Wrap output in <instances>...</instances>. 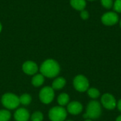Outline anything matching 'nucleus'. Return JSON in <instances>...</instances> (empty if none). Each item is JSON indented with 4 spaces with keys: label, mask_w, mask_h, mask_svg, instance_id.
Here are the masks:
<instances>
[{
    "label": "nucleus",
    "mask_w": 121,
    "mask_h": 121,
    "mask_svg": "<svg viewBox=\"0 0 121 121\" xmlns=\"http://www.w3.org/2000/svg\"><path fill=\"white\" fill-rule=\"evenodd\" d=\"M40 70L44 77L53 78L59 74L60 72V67L57 61L52 59H48L43 62Z\"/></svg>",
    "instance_id": "f257e3e1"
},
{
    "label": "nucleus",
    "mask_w": 121,
    "mask_h": 121,
    "mask_svg": "<svg viewBox=\"0 0 121 121\" xmlns=\"http://www.w3.org/2000/svg\"><path fill=\"white\" fill-rule=\"evenodd\" d=\"M102 113L101 106L96 101H91L89 103L86 107V113L84 114V118L86 119H97Z\"/></svg>",
    "instance_id": "f03ea898"
},
{
    "label": "nucleus",
    "mask_w": 121,
    "mask_h": 121,
    "mask_svg": "<svg viewBox=\"0 0 121 121\" xmlns=\"http://www.w3.org/2000/svg\"><path fill=\"white\" fill-rule=\"evenodd\" d=\"M1 104L7 109H15L20 104L19 97L12 93H6L1 97Z\"/></svg>",
    "instance_id": "7ed1b4c3"
},
{
    "label": "nucleus",
    "mask_w": 121,
    "mask_h": 121,
    "mask_svg": "<svg viewBox=\"0 0 121 121\" xmlns=\"http://www.w3.org/2000/svg\"><path fill=\"white\" fill-rule=\"evenodd\" d=\"M67 115V111L61 106L52 108L48 113L49 118L51 121H65Z\"/></svg>",
    "instance_id": "20e7f679"
},
{
    "label": "nucleus",
    "mask_w": 121,
    "mask_h": 121,
    "mask_svg": "<svg viewBox=\"0 0 121 121\" xmlns=\"http://www.w3.org/2000/svg\"><path fill=\"white\" fill-rule=\"evenodd\" d=\"M73 85L77 91L79 92H84L89 89V82L85 76L79 74L74 77L73 80Z\"/></svg>",
    "instance_id": "39448f33"
},
{
    "label": "nucleus",
    "mask_w": 121,
    "mask_h": 121,
    "mask_svg": "<svg viewBox=\"0 0 121 121\" xmlns=\"http://www.w3.org/2000/svg\"><path fill=\"white\" fill-rule=\"evenodd\" d=\"M55 97V92L54 89L51 86H45L43 87L39 94V98L40 101L45 104H48L51 103Z\"/></svg>",
    "instance_id": "423d86ee"
},
{
    "label": "nucleus",
    "mask_w": 121,
    "mask_h": 121,
    "mask_svg": "<svg viewBox=\"0 0 121 121\" xmlns=\"http://www.w3.org/2000/svg\"><path fill=\"white\" fill-rule=\"evenodd\" d=\"M102 106L108 110H113L116 107V101L114 96L110 94H105L101 99Z\"/></svg>",
    "instance_id": "0eeeda50"
},
{
    "label": "nucleus",
    "mask_w": 121,
    "mask_h": 121,
    "mask_svg": "<svg viewBox=\"0 0 121 121\" xmlns=\"http://www.w3.org/2000/svg\"><path fill=\"white\" fill-rule=\"evenodd\" d=\"M101 21L104 25L113 26L118 21V16L115 12H107L102 16Z\"/></svg>",
    "instance_id": "6e6552de"
},
{
    "label": "nucleus",
    "mask_w": 121,
    "mask_h": 121,
    "mask_svg": "<svg viewBox=\"0 0 121 121\" xmlns=\"http://www.w3.org/2000/svg\"><path fill=\"white\" fill-rule=\"evenodd\" d=\"M22 69H23V71L26 74L33 75L38 72V67L37 64L33 61H26V62L23 63Z\"/></svg>",
    "instance_id": "1a4fd4ad"
},
{
    "label": "nucleus",
    "mask_w": 121,
    "mask_h": 121,
    "mask_svg": "<svg viewBox=\"0 0 121 121\" xmlns=\"http://www.w3.org/2000/svg\"><path fill=\"white\" fill-rule=\"evenodd\" d=\"M83 110V106L78 101H72L67 105V111L72 115H78Z\"/></svg>",
    "instance_id": "9d476101"
},
{
    "label": "nucleus",
    "mask_w": 121,
    "mask_h": 121,
    "mask_svg": "<svg viewBox=\"0 0 121 121\" xmlns=\"http://www.w3.org/2000/svg\"><path fill=\"white\" fill-rule=\"evenodd\" d=\"M29 118V112L24 108L17 109L14 113V118L16 121H28Z\"/></svg>",
    "instance_id": "9b49d317"
},
{
    "label": "nucleus",
    "mask_w": 121,
    "mask_h": 121,
    "mask_svg": "<svg viewBox=\"0 0 121 121\" xmlns=\"http://www.w3.org/2000/svg\"><path fill=\"white\" fill-rule=\"evenodd\" d=\"M71 6L77 11H83L86 7V3L85 0H70Z\"/></svg>",
    "instance_id": "f8f14e48"
},
{
    "label": "nucleus",
    "mask_w": 121,
    "mask_h": 121,
    "mask_svg": "<svg viewBox=\"0 0 121 121\" xmlns=\"http://www.w3.org/2000/svg\"><path fill=\"white\" fill-rule=\"evenodd\" d=\"M66 84V80L63 77H57L55 79L52 84V88L55 90L62 89Z\"/></svg>",
    "instance_id": "ddd939ff"
},
{
    "label": "nucleus",
    "mask_w": 121,
    "mask_h": 121,
    "mask_svg": "<svg viewBox=\"0 0 121 121\" xmlns=\"http://www.w3.org/2000/svg\"><path fill=\"white\" fill-rule=\"evenodd\" d=\"M44 80L45 77L42 74H36L32 78V84L35 87L40 86L44 83Z\"/></svg>",
    "instance_id": "4468645a"
},
{
    "label": "nucleus",
    "mask_w": 121,
    "mask_h": 121,
    "mask_svg": "<svg viewBox=\"0 0 121 121\" xmlns=\"http://www.w3.org/2000/svg\"><path fill=\"white\" fill-rule=\"evenodd\" d=\"M69 96L67 94L65 93H62L60 94L57 98V102L61 106L67 105L69 104Z\"/></svg>",
    "instance_id": "2eb2a0df"
},
{
    "label": "nucleus",
    "mask_w": 121,
    "mask_h": 121,
    "mask_svg": "<svg viewBox=\"0 0 121 121\" xmlns=\"http://www.w3.org/2000/svg\"><path fill=\"white\" fill-rule=\"evenodd\" d=\"M19 101H20V104H21L24 106H28L30 104V102L32 101V98L29 94H24L19 97Z\"/></svg>",
    "instance_id": "dca6fc26"
},
{
    "label": "nucleus",
    "mask_w": 121,
    "mask_h": 121,
    "mask_svg": "<svg viewBox=\"0 0 121 121\" xmlns=\"http://www.w3.org/2000/svg\"><path fill=\"white\" fill-rule=\"evenodd\" d=\"M11 118V113L7 110H0V121H9Z\"/></svg>",
    "instance_id": "f3484780"
},
{
    "label": "nucleus",
    "mask_w": 121,
    "mask_h": 121,
    "mask_svg": "<svg viewBox=\"0 0 121 121\" xmlns=\"http://www.w3.org/2000/svg\"><path fill=\"white\" fill-rule=\"evenodd\" d=\"M87 94L92 99H97L100 96V91L96 88H90L87 90Z\"/></svg>",
    "instance_id": "a211bd4d"
},
{
    "label": "nucleus",
    "mask_w": 121,
    "mask_h": 121,
    "mask_svg": "<svg viewBox=\"0 0 121 121\" xmlns=\"http://www.w3.org/2000/svg\"><path fill=\"white\" fill-rule=\"evenodd\" d=\"M43 114L40 111L33 113L31 116V121H43Z\"/></svg>",
    "instance_id": "6ab92c4d"
},
{
    "label": "nucleus",
    "mask_w": 121,
    "mask_h": 121,
    "mask_svg": "<svg viewBox=\"0 0 121 121\" xmlns=\"http://www.w3.org/2000/svg\"><path fill=\"white\" fill-rule=\"evenodd\" d=\"M101 4L106 9H111L113 6V0H101Z\"/></svg>",
    "instance_id": "aec40b11"
},
{
    "label": "nucleus",
    "mask_w": 121,
    "mask_h": 121,
    "mask_svg": "<svg viewBox=\"0 0 121 121\" xmlns=\"http://www.w3.org/2000/svg\"><path fill=\"white\" fill-rule=\"evenodd\" d=\"M113 6L115 11L121 13V0H116Z\"/></svg>",
    "instance_id": "412c9836"
},
{
    "label": "nucleus",
    "mask_w": 121,
    "mask_h": 121,
    "mask_svg": "<svg viewBox=\"0 0 121 121\" xmlns=\"http://www.w3.org/2000/svg\"><path fill=\"white\" fill-rule=\"evenodd\" d=\"M80 16H81V18L84 20H86L89 17V13H88V11H85V10H83L81 11V13H80Z\"/></svg>",
    "instance_id": "4be33fe9"
},
{
    "label": "nucleus",
    "mask_w": 121,
    "mask_h": 121,
    "mask_svg": "<svg viewBox=\"0 0 121 121\" xmlns=\"http://www.w3.org/2000/svg\"><path fill=\"white\" fill-rule=\"evenodd\" d=\"M117 107H118V109L119 110V111L121 112V99H120L117 104Z\"/></svg>",
    "instance_id": "5701e85b"
},
{
    "label": "nucleus",
    "mask_w": 121,
    "mask_h": 121,
    "mask_svg": "<svg viewBox=\"0 0 121 121\" xmlns=\"http://www.w3.org/2000/svg\"><path fill=\"white\" fill-rule=\"evenodd\" d=\"M116 121H121V116H119L117 118V119H116Z\"/></svg>",
    "instance_id": "b1692460"
},
{
    "label": "nucleus",
    "mask_w": 121,
    "mask_h": 121,
    "mask_svg": "<svg viewBox=\"0 0 121 121\" xmlns=\"http://www.w3.org/2000/svg\"><path fill=\"white\" fill-rule=\"evenodd\" d=\"M1 30H2V26H1V23H0V33L1 31Z\"/></svg>",
    "instance_id": "393cba45"
},
{
    "label": "nucleus",
    "mask_w": 121,
    "mask_h": 121,
    "mask_svg": "<svg viewBox=\"0 0 121 121\" xmlns=\"http://www.w3.org/2000/svg\"><path fill=\"white\" fill-rule=\"evenodd\" d=\"M85 121H91V119H86Z\"/></svg>",
    "instance_id": "a878e982"
},
{
    "label": "nucleus",
    "mask_w": 121,
    "mask_h": 121,
    "mask_svg": "<svg viewBox=\"0 0 121 121\" xmlns=\"http://www.w3.org/2000/svg\"><path fill=\"white\" fill-rule=\"evenodd\" d=\"M120 25H121V22H120Z\"/></svg>",
    "instance_id": "bb28decb"
},
{
    "label": "nucleus",
    "mask_w": 121,
    "mask_h": 121,
    "mask_svg": "<svg viewBox=\"0 0 121 121\" xmlns=\"http://www.w3.org/2000/svg\"></svg>",
    "instance_id": "cd10ccee"
},
{
    "label": "nucleus",
    "mask_w": 121,
    "mask_h": 121,
    "mask_svg": "<svg viewBox=\"0 0 121 121\" xmlns=\"http://www.w3.org/2000/svg\"><path fill=\"white\" fill-rule=\"evenodd\" d=\"M89 1H94V0H89Z\"/></svg>",
    "instance_id": "c85d7f7f"
}]
</instances>
